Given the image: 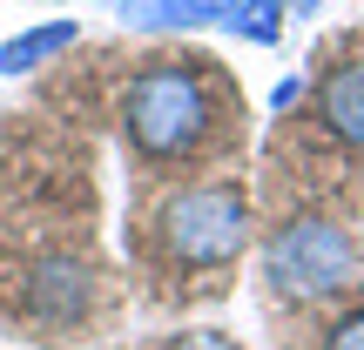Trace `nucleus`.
Listing matches in <instances>:
<instances>
[{"instance_id":"f257e3e1","label":"nucleus","mask_w":364,"mask_h":350,"mask_svg":"<svg viewBox=\"0 0 364 350\" xmlns=\"http://www.w3.org/2000/svg\"><path fill=\"white\" fill-rule=\"evenodd\" d=\"M122 142L149 175H182L203 169L236 121V94L209 54H149L129 81H122Z\"/></svg>"},{"instance_id":"f03ea898","label":"nucleus","mask_w":364,"mask_h":350,"mask_svg":"<svg viewBox=\"0 0 364 350\" xmlns=\"http://www.w3.org/2000/svg\"><path fill=\"white\" fill-rule=\"evenodd\" d=\"M250 189L236 175L176 182L149 209V249L169 276H216L250 249Z\"/></svg>"},{"instance_id":"7ed1b4c3","label":"nucleus","mask_w":364,"mask_h":350,"mask_svg":"<svg viewBox=\"0 0 364 350\" xmlns=\"http://www.w3.org/2000/svg\"><path fill=\"white\" fill-rule=\"evenodd\" d=\"M263 283L284 303H338L358 283V236L331 216H284L263 236Z\"/></svg>"},{"instance_id":"20e7f679","label":"nucleus","mask_w":364,"mask_h":350,"mask_svg":"<svg viewBox=\"0 0 364 350\" xmlns=\"http://www.w3.org/2000/svg\"><path fill=\"white\" fill-rule=\"evenodd\" d=\"M88 310H95V270L75 249H48L14 270V317H27L34 330H75Z\"/></svg>"},{"instance_id":"39448f33","label":"nucleus","mask_w":364,"mask_h":350,"mask_svg":"<svg viewBox=\"0 0 364 350\" xmlns=\"http://www.w3.org/2000/svg\"><path fill=\"white\" fill-rule=\"evenodd\" d=\"M311 115L338 148L364 155V54H338L311 88Z\"/></svg>"},{"instance_id":"423d86ee","label":"nucleus","mask_w":364,"mask_h":350,"mask_svg":"<svg viewBox=\"0 0 364 350\" xmlns=\"http://www.w3.org/2000/svg\"><path fill=\"white\" fill-rule=\"evenodd\" d=\"M230 13V0H122V27L135 34H189Z\"/></svg>"},{"instance_id":"0eeeda50","label":"nucleus","mask_w":364,"mask_h":350,"mask_svg":"<svg viewBox=\"0 0 364 350\" xmlns=\"http://www.w3.org/2000/svg\"><path fill=\"white\" fill-rule=\"evenodd\" d=\"M75 40H81V21H41V27H27V34L0 40V75H34V67L61 61Z\"/></svg>"},{"instance_id":"6e6552de","label":"nucleus","mask_w":364,"mask_h":350,"mask_svg":"<svg viewBox=\"0 0 364 350\" xmlns=\"http://www.w3.org/2000/svg\"><path fill=\"white\" fill-rule=\"evenodd\" d=\"M284 21H290V0H230V13H223V27L257 40V48H270L284 34Z\"/></svg>"},{"instance_id":"1a4fd4ad","label":"nucleus","mask_w":364,"mask_h":350,"mask_svg":"<svg viewBox=\"0 0 364 350\" xmlns=\"http://www.w3.org/2000/svg\"><path fill=\"white\" fill-rule=\"evenodd\" d=\"M317 350H364V303H358V310H338V317H331V324H324V344H317Z\"/></svg>"},{"instance_id":"9d476101","label":"nucleus","mask_w":364,"mask_h":350,"mask_svg":"<svg viewBox=\"0 0 364 350\" xmlns=\"http://www.w3.org/2000/svg\"><path fill=\"white\" fill-rule=\"evenodd\" d=\"M169 350H236V344L223 337V330H189V337H176Z\"/></svg>"},{"instance_id":"9b49d317","label":"nucleus","mask_w":364,"mask_h":350,"mask_svg":"<svg viewBox=\"0 0 364 350\" xmlns=\"http://www.w3.org/2000/svg\"><path fill=\"white\" fill-rule=\"evenodd\" d=\"M297 102H304V81H297V75H290V81H277V88H270V108H277V115H290Z\"/></svg>"},{"instance_id":"f8f14e48","label":"nucleus","mask_w":364,"mask_h":350,"mask_svg":"<svg viewBox=\"0 0 364 350\" xmlns=\"http://www.w3.org/2000/svg\"><path fill=\"white\" fill-rule=\"evenodd\" d=\"M317 7H324V0H290V13H317Z\"/></svg>"}]
</instances>
